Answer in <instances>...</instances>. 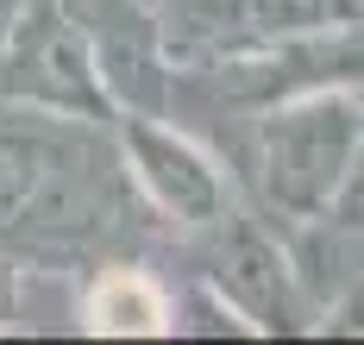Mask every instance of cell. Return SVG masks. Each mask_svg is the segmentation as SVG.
<instances>
[{"label":"cell","mask_w":364,"mask_h":345,"mask_svg":"<svg viewBox=\"0 0 364 345\" xmlns=\"http://www.w3.org/2000/svg\"><path fill=\"white\" fill-rule=\"evenodd\" d=\"M139 189L101 119L0 101V258L19 270L101 264L139 226Z\"/></svg>","instance_id":"6da1fadb"},{"label":"cell","mask_w":364,"mask_h":345,"mask_svg":"<svg viewBox=\"0 0 364 345\" xmlns=\"http://www.w3.org/2000/svg\"><path fill=\"white\" fill-rule=\"evenodd\" d=\"M0 101L101 119V126H113L119 114L95 70V50L63 13V0H13V13L0 26Z\"/></svg>","instance_id":"7a4b0ae2"},{"label":"cell","mask_w":364,"mask_h":345,"mask_svg":"<svg viewBox=\"0 0 364 345\" xmlns=\"http://www.w3.org/2000/svg\"><path fill=\"white\" fill-rule=\"evenodd\" d=\"M358 132H364V114L352 94L308 88L301 101L277 107L264 119V138H257L270 207H283L289 220H314L327 207L333 182L346 176L352 151H358Z\"/></svg>","instance_id":"3957f363"},{"label":"cell","mask_w":364,"mask_h":345,"mask_svg":"<svg viewBox=\"0 0 364 345\" xmlns=\"http://www.w3.org/2000/svg\"><path fill=\"white\" fill-rule=\"evenodd\" d=\"M113 138L126 157V176L157 220L176 232H208L232 214V182L188 132L164 126V114H113Z\"/></svg>","instance_id":"277c9868"},{"label":"cell","mask_w":364,"mask_h":345,"mask_svg":"<svg viewBox=\"0 0 364 345\" xmlns=\"http://www.w3.org/2000/svg\"><path fill=\"white\" fill-rule=\"evenodd\" d=\"M170 70H208L277 38L333 26V0H145Z\"/></svg>","instance_id":"5b68a950"},{"label":"cell","mask_w":364,"mask_h":345,"mask_svg":"<svg viewBox=\"0 0 364 345\" xmlns=\"http://www.w3.org/2000/svg\"><path fill=\"white\" fill-rule=\"evenodd\" d=\"M82 333L95 339H164L176 333V295L132 258H101L75 302Z\"/></svg>","instance_id":"8992f818"},{"label":"cell","mask_w":364,"mask_h":345,"mask_svg":"<svg viewBox=\"0 0 364 345\" xmlns=\"http://www.w3.org/2000/svg\"><path fill=\"white\" fill-rule=\"evenodd\" d=\"M19 302H26V270L0 258V333H13V320H19Z\"/></svg>","instance_id":"52a82bcc"},{"label":"cell","mask_w":364,"mask_h":345,"mask_svg":"<svg viewBox=\"0 0 364 345\" xmlns=\"http://www.w3.org/2000/svg\"><path fill=\"white\" fill-rule=\"evenodd\" d=\"M6 13H13V0H0V26H6Z\"/></svg>","instance_id":"ba28073f"}]
</instances>
